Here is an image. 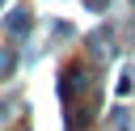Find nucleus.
<instances>
[{
    "label": "nucleus",
    "mask_w": 135,
    "mask_h": 131,
    "mask_svg": "<svg viewBox=\"0 0 135 131\" xmlns=\"http://www.w3.org/2000/svg\"><path fill=\"white\" fill-rule=\"evenodd\" d=\"M13 72V55H0V76H8Z\"/></svg>",
    "instance_id": "1"
}]
</instances>
